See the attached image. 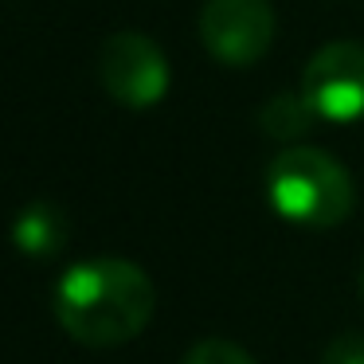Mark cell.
Segmentation results:
<instances>
[{"instance_id": "30bf717a", "label": "cell", "mask_w": 364, "mask_h": 364, "mask_svg": "<svg viewBox=\"0 0 364 364\" xmlns=\"http://www.w3.org/2000/svg\"><path fill=\"white\" fill-rule=\"evenodd\" d=\"M360 290H364V282H360Z\"/></svg>"}, {"instance_id": "52a82bcc", "label": "cell", "mask_w": 364, "mask_h": 364, "mask_svg": "<svg viewBox=\"0 0 364 364\" xmlns=\"http://www.w3.org/2000/svg\"><path fill=\"white\" fill-rule=\"evenodd\" d=\"M317 122L321 118H317V110L309 106V98L301 95V90H282V95H274L259 110L262 134L282 141V145H298L301 137H309V129H314Z\"/></svg>"}, {"instance_id": "9c48e42d", "label": "cell", "mask_w": 364, "mask_h": 364, "mask_svg": "<svg viewBox=\"0 0 364 364\" xmlns=\"http://www.w3.org/2000/svg\"><path fill=\"white\" fill-rule=\"evenodd\" d=\"M321 364H364V333H341L325 345Z\"/></svg>"}, {"instance_id": "6da1fadb", "label": "cell", "mask_w": 364, "mask_h": 364, "mask_svg": "<svg viewBox=\"0 0 364 364\" xmlns=\"http://www.w3.org/2000/svg\"><path fill=\"white\" fill-rule=\"evenodd\" d=\"M55 321L75 345L118 348L129 345L157 309L153 278L129 259H87L63 270L55 286Z\"/></svg>"}, {"instance_id": "5b68a950", "label": "cell", "mask_w": 364, "mask_h": 364, "mask_svg": "<svg viewBox=\"0 0 364 364\" xmlns=\"http://www.w3.org/2000/svg\"><path fill=\"white\" fill-rule=\"evenodd\" d=\"M301 95L321 122L348 126L364 118V43L337 40L309 55L301 71Z\"/></svg>"}, {"instance_id": "277c9868", "label": "cell", "mask_w": 364, "mask_h": 364, "mask_svg": "<svg viewBox=\"0 0 364 364\" xmlns=\"http://www.w3.org/2000/svg\"><path fill=\"white\" fill-rule=\"evenodd\" d=\"M200 43L223 67H251L274 43L270 0H204Z\"/></svg>"}, {"instance_id": "3957f363", "label": "cell", "mask_w": 364, "mask_h": 364, "mask_svg": "<svg viewBox=\"0 0 364 364\" xmlns=\"http://www.w3.org/2000/svg\"><path fill=\"white\" fill-rule=\"evenodd\" d=\"M98 79H102V90L118 106L149 110V106H157L168 95L173 71H168L165 51L149 36L114 32L102 43V55H98Z\"/></svg>"}, {"instance_id": "7a4b0ae2", "label": "cell", "mask_w": 364, "mask_h": 364, "mask_svg": "<svg viewBox=\"0 0 364 364\" xmlns=\"http://www.w3.org/2000/svg\"><path fill=\"white\" fill-rule=\"evenodd\" d=\"M267 200L282 220L298 228H337L356 204L353 176L329 153L290 145L267 168Z\"/></svg>"}, {"instance_id": "8992f818", "label": "cell", "mask_w": 364, "mask_h": 364, "mask_svg": "<svg viewBox=\"0 0 364 364\" xmlns=\"http://www.w3.org/2000/svg\"><path fill=\"white\" fill-rule=\"evenodd\" d=\"M9 235L28 259H55L71 239V228H67L63 208H55L51 200H36V204L16 212Z\"/></svg>"}, {"instance_id": "ba28073f", "label": "cell", "mask_w": 364, "mask_h": 364, "mask_svg": "<svg viewBox=\"0 0 364 364\" xmlns=\"http://www.w3.org/2000/svg\"><path fill=\"white\" fill-rule=\"evenodd\" d=\"M181 364H255V356L247 348H239L235 341L208 337V341H196Z\"/></svg>"}]
</instances>
